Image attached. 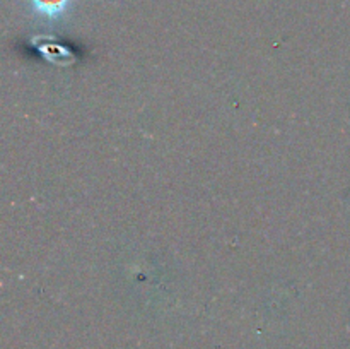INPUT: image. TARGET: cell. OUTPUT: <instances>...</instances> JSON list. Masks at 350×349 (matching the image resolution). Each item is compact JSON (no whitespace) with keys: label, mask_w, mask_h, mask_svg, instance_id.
<instances>
[{"label":"cell","mask_w":350,"mask_h":349,"mask_svg":"<svg viewBox=\"0 0 350 349\" xmlns=\"http://www.w3.org/2000/svg\"><path fill=\"white\" fill-rule=\"evenodd\" d=\"M29 9L38 17H41L46 23L55 24L60 23L68 10L74 7L75 0H26Z\"/></svg>","instance_id":"1"}]
</instances>
